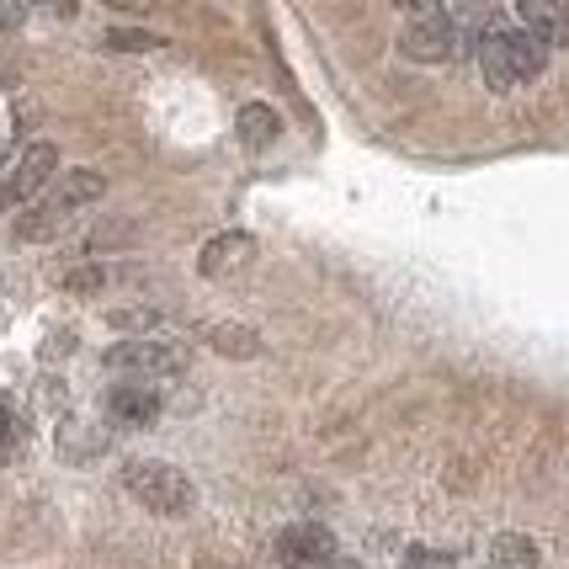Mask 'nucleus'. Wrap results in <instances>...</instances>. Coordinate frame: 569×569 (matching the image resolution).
<instances>
[{"instance_id": "obj_1", "label": "nucleus", "mask_w": 569, "mask_h": 569, "mask_svg": "<svg viewBox=\"0 0 569 569\" xmlns=\"http://www.w3.org/2000/svg\"><path fill=\"white\" fill-rule=\"evenodd\" d=\"M548 64V43H538L527 27H490L479 38V70L490 80V91H511L521 80H538Z\"/></svg>"}, {"instance_id": "obj_2", "label": "nucleus", "mask_w": 569, "mask_h": 569, "mask_svg": "<svg viewBox=\"0 0 569 569\" xmlns=\"http://www.w3.org/2000/svg\"><path fill=\"white\" fill-rule=\"evenodd\" d=\"M107 192V176L101 171H64L49 181V192L27 208L22 219H17V234L22 240H53L70 213H80L86 202H97Z\"/></svg>"}, {"instance_id": "obj_3", "label": "nucleus", "mask_w": 569, "mask_h": 569, "mask_svg": "<svg viewBox=\"0 0 569 569\" xmlns=\"http://www.w3.org/2000/svg\"><path fill=\"white\" fill-rule=\"evenodd\" d=\"M123 485H128V496L144 500L149 511H160V517H181V511H192V479L176 469V463L139 458V463H128L123 469Z\"/></svg>"}, {"instance_id": "obj_4", "label": "nucleus", "mask_w": 569, "mask_h": 569, "mask_svg": "<svg viewBox=\"0 0 569 569\" xmlns=\"http://www.w3.org/2000/svg\"><path fill=\"white\" fill-rule=\"evenodd\" d=\"M107 368L128 372L133 383H149V378H181L187 372V351L176 341H118L107 351Z\"/></svg>"}, {"instance_id": "obj_5", "label": "nucleus", "mask_w": 569, "mask_h": 569, "mask_svg": "<svg viewBox=\"0 0 569 569\" xmlns=\"http://www.w3.org/2000/svg\"><path fill=\"white\" fill-rule=\"evenodd\" d=\"M452 49H458V27L442 11H421L399 32V53L416 64H442V59H452Z\"/></svg>"}, {"instance_id": "obj_6", "label": "nucleus", "mask_w": 569, "mask_h": 569, "mask_svg": "<svg viewBox=\"0 0 569 569\" xmlns=\"http://www.w3.org/2000/svg\"><path fill=\"white\" fill-rule=\"evenodd\" d=\"M59 176V149L49 139H38V144H27L17 154V166L6 176V187H0V202H32L49 192V181Z\"/></svg>"}, {"instance_id": "obj_7", "label": "nucleus", "mask_w": 569, "mask_h": 569, "mask_svg": "<svg viewBox=\"0 0 569 569\" xmlns=\"http://www.w3.org/2000/svg\"><path fill=\"white\" fill-rule=\"evenodd\" d=\"M277 559H282V569H330L336 565V538L320 521H293L277 538Z\"/></svg>"}, {"instance_id": "obj_8", "label": "nucleus", "mask_w": 569, "mask_h": 569, "mask_svg": "<svg viewBox=\"0 0 569 569\" xmlns=\"http://www.w3.org/2000/svg\"><path fill=\"white\" fill-rule=\"evenodd\" d=\"M250 256H256V240L240 234V229H223V234H213V240L198 250V272L202 277H229V272H240Z\"/></svg>"}, {"instance_id": "obj_9", "label": "nucleus", "mask_w": 569, "mask_h": 569, "mask_svg": "<svg viewBox=\"0 0 569 569\" xmlns=\"http://www.w3.org/2000/svg\"><path fill=\"white\" fill-rule=\"evenodd\" d=\"M107 416L118 426H149L154 416H160V395L149 389V383H118L112 395H107Z\"/></svg>"}, {"instance_id": "obj_10", "label": "nucleus", "mask_w": 569, "mask_h": 569, "mask_svg": "<svg viewBox=\"0 0 569 569\" xmlns=\"http://www.w3.org/2000/svg\"><path fill=\"white\" fill-rule=\"evenodd\" d=\"M521 27L538 38V43H565L569 38V0H521Z\"/></svg>"}, {"instance_id": "obj_11", "label": "nucleus", "mask_w": 569, "mask_h": 569, "mask_svg": "<svg viewBox=\"0 0 569 569\" xmlns=\"http://www.w3.org/2000/svg\"><path fill=\"white\" fill-rule=\"evenodd\" d=\"M234 133H240L250 149H267V144H277L282 118H277L267 101H246V107H240V118H234Z\"/></svg>"}, {"instance_id": "obj_12", "label": "nucleus", "mask_w": 569, "mask_h": 569, "mask_svg": "<svg viewBox=\"0 0 569 569\" xmlns=\"http://www.w3.org/2000/svg\"><path fill=\"white\" fill-rule=\"evenodd\" d=\"M490 565L496 569H538V543L527 532H500L490 543Z\"/></svg>"}, {"instance_id": "obj_13", "label": "nucleus", "mask_w": 569, "mask_h": 569, "mask_svg": "<svg viewBox=\"0 0 569 569\" xmlns=\"http://www.w3.org/2000/svg\"><path fill=\"white\" fill-rule=\"evenodd\" d=\"M202 341L213 351H223V357H256V351H261V336H256V330H240V325H208Z\"/></svg>"}, {"instance_id": "obj_14", "label": "nucleus", "mask_w": 569, "mask_h": 569, "mask_svg": "<svg viewBox=\"0 0 569 569\" xmlns=\"http://www.w3.org/2000/svg\"><path fill=\"white\" fill-rule=\"evenodd\" d=\"M107 49L149 53V49H166V38H154V32H139V27H112V32H107Z\"/></svg>"}, {"instance_id": "obj_15", "label": "nucleus", "mask_w": 569, "mask_h": 569, "mask_svg": "<svg viewBox=\"0 0 569 569\" xmlns=\"http://www.w3.org/2000/svg\"><path fill=\"white\" fill-rule=\"evenodd\" d=\"M405 569H452V553H442V548H410Z\"/></svg>"}, {"instance_id": "obj_16", "label": "nucleus", "mask_w": 569, "mask_h": 569, "mask_svg": "<svg viewBox=\"0 0 569 569\" xmlns=\"http://www.w3.org/2000/svg\"><path fill=\"white\" fill-rule=\"evenodd\" d=\"M22 17H27V0H0V32L22 27Z\"/></svg>"}, {"instance_id": "obj_17", "label": "nucleus", "mask_w": 569, "mask_h": 569, "mask_svg": "<svg viewBox=\"0 0 569 569\" xmlns=\"http://www.w3.org/2000/svg\"><path fill=\"white\" fill-rule=\"evenodd\" d=\"M112 11H128V17H144V11H154V0H107Z\"/></svg>"}, {"instance_id": "obj_18", "label": "nucleus", "mask_w": 569, "mask_h": 569, "mask_svg": "<svg viewBox=\"0 0 569 569\" xmlns=\"http://www.w3.org/2000/svg\"><path fill=\"white\" fill-rule=\"evenodd\" d=\"M112 325H154V315H149V309H133V315H123V309H118V315H112Z\"/></svg>"}, {"instance_id": "obj_19", "label": "nucleus", "mask_w": 569, "mask_h": 569, "mask_svg": "<svg viewBox=\"0 0 569 569\" xmlns=\"http://www.w3.org/2000/svg\"><path fill=\"white\" fill-rule=\"evenodd\" d=\"M399 11H410V17H421V11H442L437 0H395Z\"/></svg>"}, {"instance_id": "obj_20", "label": "nucleus", "mask_w": 569, "mask_h": 569, "mask_svg": "<svg viewBox=\"0 0 569 569\" xmlns=\"http://www.w3.org/2000/svg\"><path fill=\"white\" fill-rule=\"evenodd\" d=\"M17 442V421H11V410H0V447Z\"/></svg>"}]
</instances>
